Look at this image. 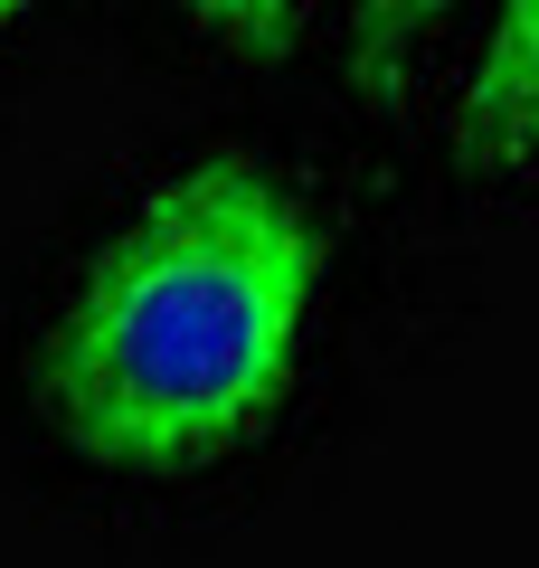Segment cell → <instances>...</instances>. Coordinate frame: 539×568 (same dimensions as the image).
<instances>
[{
    "label": "cell",
    "instance_id": "obj_1",
    "mask_svg": "<svg viewBox=\"0 0 539 568\" xmlns=\"http://www.w3.org/2000/svg\"><path fill=\"white\" fill-rule=\"evenodd\" d=\"M322 294V227L246 152L171 171L67 284L39 407L104 474H200L284 407Z\"/></svg>",
    "mask_w": 539,
    "mask_h": 568
},
{
    "label": "cell",
    "instance_id": "obj_2",
    "mask_svg": "<svg viewBox=\"0 0 539 568\" xmlns=\"http://www.w3.org/2000/svg\"><path fill=\"white\" fill-rule=\"evenodd\" d=\"M455 133H464L474 171H530L539 162V0H501Z\"/></svg>",
    "mask_w": 539,
    "mask_h": 568
},
{
    "label": "cell",
    "instance_id": "obj_3",
    "mask_svg": "<svg viewBox=\"0 0 539 568\" xmlns=\"http://www.w3.org/2000/svg\"><path fill=\"white\" fill-rule=\"evenodd\" d=\"M445 10H455V0H350L359 85H369V95H388V85L407 77V58H417V48L445 29Z\"/></svg>",
    "mask_w": 539,
    "mask_h": 568
},
{
    "label": "cell",
    "instance_id": "obj_4",
    "mask_svg": "<svg viewBox=\"0 0 539 568\" xmlns=\"http://www.w3.org/2000/svg\"><path fill=\"white\" fill-rule=\"evenodd\" d=\"M171 10L246 67H284L303 39V0H171Z\"/></svg>",
    "mask_w": 539,
    "mask_h": 568
},
{
    "label": "cell",
    "instance_id": "obj_5",
    "mask_svg": "<svg viewBox=\"0 0 539 568\" xmlns=\"http://www.w3.org/2000/svg\"><path fill=\"white\" fill-rule=\"evenodd\" d=\"M29 10H48V0H0V29H10V20H29Z\"/></svg>",
    "mask_w": 539,
    "mask_h": 568
}]
</instances>
